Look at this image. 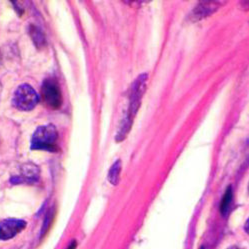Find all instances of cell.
I'll use <instances>...</instances> for the list:
<instances>
[{
    "label": "cell",
    "mask_w": 249,
    "mask_h": 249,
    "mask_svg": "<svg viewBox=\"0 0 249 249\" xmlns=\"http://www.w3.org/2000/svg\"><path fill=\"white\" fill-rule=\"evenodd\" d=\"M57 142L58 132L55 126L47 124L39 126L34 131L31 138V149L55 152L58 149Z\"/></svg>",
    "instance_id": "6da1fadb"
},
{
    "label": "cell",
    "mask_w": 249,
    "mask_h": 249,
    "mask_svg": "<svg viewBox=\"0 0 249 249\" xmlns=\"http://www.w3.org/2000/svg\"><path fill=\"white\" fill-rule=\"evenodd\" d=\"M39 101V96L29 84H21L15 90L12 103L14 107L22 111L32 110Z\"/></svg>",
    "instance_id": "7a4b0ae2"
},
{
    "label": "cell",
    "mask_w": 249,
    "mask_h": 249,
    "mask_svg": "<svg viewBox=\"0 0 249 249\" xmlns=\"http://www.w3.org/2000/svg\"><path fill=\"white\" fill-rule=\"evenodd\" d=\"M42 98L51 109H58L62 104V95L58 83L54 79H45L41 89Z\"/></svg>",
    "instance_id": "3957f363"
},
{
    "label": "cell",
    "mask_w": 249,
    "mask_h": 249,
    "mask_svg": "<svg viewBox=\"0 0 249 249\" xmlns=\"http://www.w3.org/2000/svg\"><path fill=\"white\" fill-rule=\"evenodd\" d=\"M26 227V222L21 219L9 218L0 222V240H9L19 234Z\"/></svg>",
    "instance_id": "277c9868"
},
{
    "label": "cell",
    "mask_w": 249,
    "mask_h": 249,
    "mask_svg": "<svg viewBox=\"0 0 249 249\" xmlns=\"http://www.w3.org/2000/svg\"><path fill=\"white\" fill-rule=\"evenodd\" d=\"M219 6L220 3L216 1H202L198 3V5L193 9L191 13L192 20H199L204 18V17L215 12Z\"/></svg>",
    "instance_id": "5b68a950"
},
{
    "label": "cell",
    "mask_w": 249,
    "mask_h": 249,
    "mask_svg": "<svg viewBox=\"0 0 249 249\" xmlns=\"http://www.w3.org/2000/svg\"><path fill=\"white\" fill-rule=\"evenodd\" d=\"M38 174H39V170L34 164L25 165L21 175L16 178V182L19 183L24 181H35L38 178Z\"/></svg>",
    "instance_id": "8992f818"
},
{
    "label": "cell",
    "mask_w": 249,
    "mask_h": 249,
    "mask_svg": "<svg viewBox=\"0 0 249 249\" xmlns=\"http://www.w3.org/2000/svg\"><path fill=\"white\" fill-rule=\"evenodd\" d=\"M232 198H233V193H232V188H231V186H229L224 195L222 197V200H221V204H220V211L222 213V215H225L226 213L228 212L229 210V207L231 205V202H232Z\"/></svg>",
    "instance_id": "52a82bcc"
},
{
    "label": "cell",
    "mask_w": 249,
    "mask_h": 249,
    "mask_svg": "<svg viewBox=\"0 0 249 249\" xmlns=\"http://www.w3.org/2000/svg\"><path fill=\"white\" fill-rule=\"evenodd\" d=\"M120 171H121V161L120 160H116V161L112 164L108 173V180L111 184L116 185L118 183L119 177H120Z\"/></svg>",
    "instance_id": "ba28073f"
},
{
    "label": "cell",
    "mask_w": 249,
    "mask_h": 249,
    "mask_svg": "<svg viewBox=\"0 0 249 249\" xmlns=\"http://www.w3.org/2000/svg\"><path fill=\"white\" fill-rule=\"evenodd\" d=\"M30 33H31V37H32V40L35 43V45L39 46V47L44 45L45 39H44L42 32L39 30V28L32 26L30 29Z\"/></svg>",
    "instance_id": "9c48e42d"
},
{
    "label": "cell",
    "mask_w": 249,
    "mask_h": 249,
    "mask_svg": "<svg viewBox=\"0 0 249 249\" xmlns=\"http://www.w3.org/2000/svg\"><path fill=\"white\" fill-rule=\"evenodd\" d=\"M52 217H53V213H52V212H49V214H47V216H46V218H45V221H44V225H43V228H42V231H41L40 239L45 236V234L47 233V231L49 230L50 223H51V221H52Z\"/></svg>",
    "instance_id": "30bf717a"
},
{
    "label": "cell",
    "mask_w": 249,
    "mask_h": 249,
    "mask_svg": "<svg viewBox=\"0 0 249 249\" xmlns=\"http://www.w3.org/2000/svg\"><path fill=\"white\" fill-rule=\"evenodd\" d=\"M76 247H77V242L75 240H73V241H71V243L68 245L67 249H76Z\"/></svg>",
    "instance_id": "8fae6325"
},
{
    "label": "cell",
    "mask_w": 249,
    "mask_h": 249,
    "mask_svg": "<svg viewBox=\"0 0 249 249\" xmlns=\"http://www.w3.org/2000/svg\"><path fill=\"white\" fill-rule=\"evenodd\" d=\"M244 228H245V231H246V232L249 234V218L247 219V221H246V223H245Z\"/></svg>",
    "instance_id": "7c38bea8"
},
{
    "label": "cell",
    "mask_w": 249,
    "mask_h": 249,
    "mask_svg": "<svg viewBox=\"0 0 249 249\" xmlns=\"http://www.w3.org/2000/svg\"><path fill=\"white\" fill-rule=\"evenodd\" d=\"M228 249H241V248H239V247H236V246H231V247H229Z\"/></svg>",
    "instance_id": "4fadbf2b"
},
{
    "label": "cell",
    "mask_w": 249,
    "mask_h": 249,
    "mask_svg": "<svg viewBox=\"0 0 249 249\" xmlns=\"http://www.w3.org/2000/svg\"><path fill=\"white\" fill-rule=\"evenodd\" d=\"M248 191H249V185H248Z\"/></svg>",
    "instance_id": "5bb4252c"
}]
</instances>
